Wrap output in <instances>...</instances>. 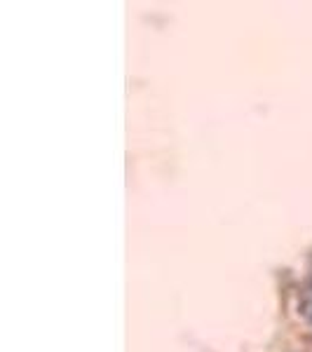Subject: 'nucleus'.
Masks as SVG:
<instances>
[]
</instances>
